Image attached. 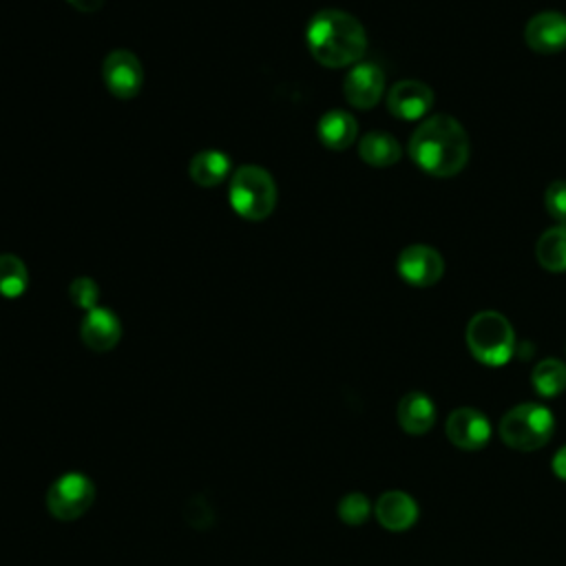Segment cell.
Wrapping results in <instances>:
<instances>
[{
    "mask_svg": "<svg viewBox=\"0 0 566 566\" xmlns=\"http://www.w3.org/2000/svg\"><path fill=\"white\" fill-rule=\"evenodd\" d=\"M414 165L434 178H454L469 161V137L451 116L427 118L410 140Z\"/></svg>",
    "mask_w": 566,
    "mask_h": 566,
    "instance_id": "obj_1",
    "label": "cell"
},
{
    "mask_svg": "<svg viewBox=\"0 0 566 566\" xmlns=\"http://www.w3.org/2000/svg\"><path fill=\"white\" fill-rule=\"evenodd\" d=\"M305 43L312 58L330 69L354 67L368 49L363 25L341 10L316 12L308 23Z\"/></svg>",
    "mask_w": 566,
    "mask_h": 566,
    "instance_id": "obj_2",
    "label": "cell"
},
{
    "mask_svg": "<svg viewBox=\"0 0 566 566\" xmlns=\"http://www.w3.org/2000/svg\"><path fill=\"white\" fill-rule=\"evenodd\" d=\"M467 346L480 363L501 368L516 352V333L507 316L496 310L478 312L467 326Z\"/></svg>",
    "mask_w": 566,
    "mask_h": 566,
    "instance_id": "obj_3",
    "label": "cell"
},
{
    "mask_svg": "<svg viewBox=\"0 0 566 566\" xmlns=\"http://www.w3.org/2000/svg\"><path fill=\"white\" fill-rule=\"evenodd\" d=\"M228 202L239 217L249 221H264L277 206V184L266 169L244 165L230 178Z\"/></svg>",
    "mask_w": 566,
    "mask_h": 566,
    "instance_id": "obj_4",
    "label": "cell"
},
{
    "mask_svg": "<svg viewBox=\"0 0 566 566\" xmlns=\"http://www.w3.org/2000/svg\"><path fill=\"white\" fill-rule=\"evenodd\" d=\"M553 414L538 402H522L509 410L498 427L503 443L518 451L542 449L553 436Z\"/></svg>",
    "mask_w": 566,
    "mask_h": 566,
    "instance_id": "obj_5",
    "label": "cell"
},
{
    "mask_svg": "<svg viewBox=\"0 0 566 566\" xmlns=\"http://www.w3.org/2000/svg\"><path fill=\"white\" fill-rule=\"evenodd\" d=\"M96 487L85 473H64L60 475L47 492V509L58 520H77L85 516L94 505Z\"/></svg>",
    "mask_w": 566,
    "mask_h": 566,
    "instance_id": "obj_6",
    "label": "cell"
},
{
    "mask_svg": "<svg viewBox=\"0 0 566 566\" xmlns=\"http://www.w3.org/2000/svg\"><path fill=\"white\" fill-rule=\"evenodd\" d=\"M103 77L111 96L120 100H131L142 92L144 67L133 51L118 49L105 58Z\"/></svg>",
    "mask_w": 566,
    "mask_h": 566,
    "instance_id": "obj_7",
    "label": "cell"
},
{
    "mask_svg": "<svg viewBox=\"0 0 566 566\" xmlns=\"http://www.w3.org/2000/svg\"><path fill=\"white\" fill-rule=\"evenodd\" d=\"M398 275L402 281H408L414 288H430L438 284L445 275V262L438 251L417 244L408 246L398 255Z\"/></svg>",
    "mask_w": 566,
    "mask_h": 566,
    "instance_id": "obj_8",
    "label": "cell"
},
{
    "mask_svg": "<svg viewBox=\"0 0 566 566\" xmlns=\"http://www.w3.org/2000/svg\"><path fill=\"white\" fill-rule=\"evenodd\" d=\"M447 438L454 447L465 451L482 449L492 438V423L482 412L473 408H460L447 419Z\"/></svg>",
    "mask_w": 566,
    "mask_h": 566,
    "instance_id": "obj_9",
    "label": "cell"
},
{
    "mask_svg": "<svg viewBox=\"0 0 566 566\" xmlns=\"http://www.w3.org/2000/svg\"><path fill=\"white\" fill-rule=\"evenodd\" d=\"M344 94L357 109H372L385 94V73L374 62H357L346 75Z\"/></svg>",
    "mask_w": 566,
    "mask_h": 566,
    "instance_id": "obj_10",
    "label": "cell"
},
{
    "mask_svg": "<svg viewBox=\"0 0 566 566\" xmlns=\"http://www.w3.org/2000/svg\"><path fill=\"white\" fill-rule=\"evenodd\" d=\"M434 105V92L419 80H400L387 96V109L398 120H421Z\"/></svg>",
    "mask_w": 566,
    "mask_h": 566,
    "instance_id": "obj_11",
    "label": "cell"
},
{
    "mask_svg": "<svg viewBox=\"0 0 566 566\" xmlns=\"http://www.w3.org/2000/svg\"><path fill=\"white\" fill-rule=\"evenodd\" d=\"M80 339L94 352H109L122 339V323L109 308L96 305L80 323Z\"/></svg>",
    "mask_w": 566,
    "mask_h": 566,
    "instance_id": "obj_12",
    "label": "cell"
},
{
    "mask_svg": "<svg viewBox=\"0 0 566 566\" xmlns=\"http://www.w3.org/2000/svg\"><path fill=\"white\" fill-rule=\"evenodd\" d=\"M527 45L538 53H557L566 49V16L559 12H542L527 23Z\"/></svg>",
    "mask_w": 566,
    "mask_h": 566,
    "instance_id": "obj_13",
    "label": "cell"
},
{
    "mask_svg": "<svg viewBox=\"0 0 566 566\" xmlns=\"http://www.w3.org/2000/svg\"><path fill=\"white\" fill-rule=\"evenodd\" d=\"M374 514L387 531H408L419 520V505L406 492H387L376 501Z\"/></svg>",
    "mask_w": 566,
    "mask_h": 566,
    "instance_id": "obj_14",
    "label": "cell"
},
{
    "mask_svg": "<svg viewBox=\"0 0 566 566\" xmlns=\"http://www.w3.org/2000/svg\"><path fill=\"white\" fill-rule=\"evenodd\" d=\"M398 423L412 436H421L430 432L436 423L434 400L423 392H410L400 398L398 406Z\"/></svg>",
    "mask_w": 566,
    "mask_h": 566,
    "instance_id": "obj_15",
    "label": "cell"
},
{
    "mask_svg": "<svg viewBox=\"0 0 566 566\" xmlns=\"http://www.w3.org/2000/svg\"><path fill=\"white\" fill-rule=\"evenodd\" d=\"M232 171L230 157L219 148H204L193 155L191 159V180L202 189H215L219 186Z\"/></svg>",
    "mask_w": 566,
    "mask_h": 566,
    "instance_id": "obj_16",
    "label": "cell"
},
{
    "mask_svg": "<svg viewBox=\"0 0 566 566\" xmlns=\"http://www.w3.org/2000/svg\"><path fill=\"white\" fill-rule=\"evenodd\" d=\"M316 133H318L321 144L326 148L346 150L354 144V140L359 135V124H357L354 116L337 109V111H328L318 120Z\"/></svg>",
    "mask_w": 566,
    "mask_h": 566,
    "instance_id": "obj_17",
    "label": "cell"
},
{
    "mask_svg": "<svg viewBox=\"0 0 566 566\" xmlns=\"http://www.w3.org/2000/svg\"><path fill=\"white\" fill-rule=\"evenodd\" d=\"M359 155L374 169H389L402 155L398 140L385 131H370L359 142Z\"/></svg>",
    "mask_w": 566,
    "mask_h": 566,
    "instance_id": "obj_18",
    "label": "cell"
},
{
    "mask_svg": "<svg viewBox=\"0 0 566 566\" xmlns=\"http://www.w3.org/2000/svg\"><path fill=\"white\" fill-rule=\"evenodd\" d=\"M540 266L549 273H566V224H557L542 232L535 246Z\"/></svg>",
    "mask_w": 566,
    "mask_h": 566,
    "instance_id": "obj_19",
    "label": "cell"
},
{
    "mask_svg": "<svg viewBox=\"0 0 566 566\" xmlns=\"http://www.w3.org/2000/svg\"><path fill=\"white\" fill-rule=\"evenodd\" d=\"M29 288V270L16 255H0V294L19 299Z\"/></svg>",
    "mask_w": 566,
    "mask_h": 566,
    "instance_id": "obj_20",
    "label": "cell"
},
{
    "mask_svg": "<svg viewBox=\"0 0 566 566\" xmlns=\"http://www.w3.org/2000/svg\"><path fill=\"white\" fill-rule=\"evenodd\" d=\"M531 383L540 396L553 398L566 389V365L557 359H544L533 368Z\"/></svg>",
    "mask_w": 566,
    "mask_h": 566,
    "instance_id": "obj_21",
    "label": "cell"
},
{
    "mask_svg": "<svg viewBox=\"0 0 566 566\" xmlns=\"http://www.w3.org/2000/svg\"><path fill=\"white\" fill-rule=\"evenodd\" d=\"M69 299L73 301V305L83 308L85 312L94 310L98 305V299H100V288L94 279L89 277H77L71 281L69 286Z\"/></svg>",
    "mask_w": 566,
    "mask_h": 566,
    "instance_id": "obj_22",
    "label": "cell"
},
{
    "mask_svg": "<svg viewBox=\"0 0 566 566\" xmlns=\"http://www.w3.org/2000/svg\"><path fill=\"white\" fill-rule=\"evenodd\" d=\"M372 514V505L363 494H348L339 503V516L348 525H363Z\"/></svg>",
    "mask_w": 566,
    "mask_h": 566,
    "instance_id": "obj_23",
    "label": "cell"
},
{
    "mask_svg": "<svg viewBox=\"0 0 566 566\" xmlns=\"http://www.w3.org/2000/svg\"><path fill=\"white\" fill-rule=\"evenodd\" d=\"M544 206L555 221L566 224V182L549 184L544 191Z\"/></svg>",
    "mask_w": 566,
    "mask_h": 566,
    "instance_id": "obj_24",
    "label": "cell"
},
{
    "mask_svg": "<svg viewBox=\"0 0 566 566\" xmlns=\"http://www.w3.org/2000/svg\"><path fill=\"white\" fill-rule=\"evenodd\" d=\"M67 3L77 10V12H85V14H94V12H100L105 0H67Z\"/></svg>",
    "mask_w": 566,
    "mask_h": 566,
    "instance_id": "obj_25",
    "label": "cell"
},
{
    "mask_svg": "<svg viewBox=\"0 0 566 566\" xmlns=\"http://www.w3.org/2000/svg\"><path fill=\"white\" fill-rule=\"evenodd\" d=\"M553 471L559 480H566V445L553 456Z\"/></svg>",
    "mask_w": 566,
    "mask_h": 566,
    "instance_id": "obj_26",
    "label": "cell"
}]
</instances>
